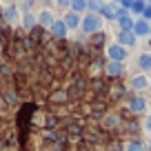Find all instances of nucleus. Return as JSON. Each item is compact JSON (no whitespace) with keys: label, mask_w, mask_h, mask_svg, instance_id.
Here are the masks:
<instances>
[{"label":"nucleus","mask_w":151,"mask_h":151,"mask_svg":"<svg viewBox=\"0 0 151 151\" xmlns=\"http://www.w3.org/2000/svg\"><path fill=\"white\" fill-rule=\"evenodd\" d=\"M80 29L85 33H100V31H102V18H100L96 11L85 14L80 18Z\"/></svg>","instance_id":"1"},{"label":"nucleus","mask_w":151,"mask_h":151,"mask_svg":"<svg viewBox=\"0 0 151 151\" xmlns=\"http://www.w3.org/2000/svg\"><path fill=\"white\" fill-rule=\"evenodd\" d=\"M107 56H109V60H111V62H122L124 58H127V49L120 47L118 42H113V45H109V47H107Z\"/></svg>","instance_id":"2"},{"label":"nucleus","mask_w":151,"mask_h":151,"mask_svg":"<svg viewBox=\"0 0 151 151\" xmlns=\"http://www.w3.org/2000/svg\"><path fill=\"white\" fill-rule=\"evenodd\" d=\"M129 87H131L133 91H142V89H147V87H149V78H147L145 73L133 76V78H131V82H129Z\"/></svg>","instance_id":"3"},{"label":"nucleus","mask_w":151,"mask_h":151,"mask_svg":"<svg viewBox=\"0 0 151 151\" xmlns=\"http://www.w3.org/2000/svg\"><path fill=\"white\" fill-rule=\"evenodd\" d=\"M118 45L120 47H133L136 45V36H133V31H118Z\"/></svg>","instance_id":"4"},{"label":"nucleus","mask_w":151,"mask_h":151,"mask_svg":"<svg viewBox=\"0 0 151 151\" xmlns=\"http://www.w3.org/2000/svg\"><path fill=\"white\" fill-rule=\"evenodd\" d=\"M49 33L56 38H67V33H69V29L65 27V22L62 20H53V24L49 27Z\"/></svg>","instance_id":"5"},{"label":"nucleus","mask_w":151,"mask_h":151,"mask_svg":"<svg viewBox=\"0 0 151 151\" xmlns=\"http://www.w3.org/2000/svg\"><path fill=\"white\" fill-rule=\"evenodd\" d=\"M62 22H65V27L69 29H80V16L73 14V11H69V14H65V18H62Z\"/></svg>","instance_id":"6"},{"label":"nucleus","mask_w":151,"mask_h":151,"mask_svg":"<svg viewBox=\"0 0 151 151\" xmlns=\"http://www.w3.org/2000/svg\"><path fill=\"white\" fill-rule=\"evenodd\" d=\"M129 109H131L133 113H142L147 109V100L142 98V96H133V98L129 100Z\"/></svg>","instance_id":"7"},{"label":"nucleus","mask_w":151,"mask_h":151,"mask_svg":"<svg viewBox=\"0 0 151 151\" xmlns=\"http://www.w3.org/2000/svg\"><path fill=\"white\" fill-rule=\"evenodd\" d=\"M53 20H56V18H53V11H49V9H42L40 14H38V24H40V27L49 29L53 24Z\"/></svg>","instance_id":"8"},{"label":"nucleus","mask_w":151,"mask_h":151,"mask_svg":"<svg viewBox=\"0 0 151 151\" xmlns=\"http://www.w3.org/2000/svg\"><path fill=\"white\" fill-rule=\"evenodd\" d=\"M151 33V24L147 20H136L133 24V36H149Z\"/></svg>","instance_id":"9"},{"label":"nucleus","mask_w":151,"mask_h":151,"mask_svg":"<svg viewBox=\"0 0 151 151\" xmlns=\"http://www.w3.org/2000/svg\"><path fill=\"white\" fill-rule=\"evenodd\" d=\"M104 69H107L109 76H122L124 73V65H122V62H111V60H109Z\"/></svg>","instance_id":"10"},{"label":"nucleus","mask_w":151,"mask_h":151,"mask_svg":"<svg viewBox=\"0 0 151 151\" xmlns=\"http://www.w3.org/2000/svg\"><path fill=\"white\" fill-rule=\"evenodd\" d=\"M22 24H24V29H36V24H38L36 14H33V11H24L22 14Z\"/></svg>","instance_id":"11"},{"label":"nucleus","mask_w":151,"mask_h":151,"mask_svg":"<svg viewBox=\"0 0 151 151\" xmlns=\"http://www.w3.org/2000/svg\"><path fill=\"white\" fill-rule=\"evenodd\" d=\"M96 14H98V16H102V18H109V20H113V18H116V9H113L111 5H107V2H102V5H100V9L96 11Z\"/></svg>","instance_id":"12"},{"label":"nucleus","mask_w":151,"mask_h":151,"mask_svg":"<svg viewBox=\"0 0 151 151\" xmlns=\"http://www.w3.org/2000/svg\"><path fill=\"white\" fill-rule=\"evenodd\" d=\"M118 24H120V31H133L136 20H133L131 16H122V18H118Z\"/></svg>","instance_id":"13"},{"label":"nucleus","mask_w":151,"mask_h":151,"mask_svg":"<svg viewBox=\"0 0 151 151\" xmlns=\"http://www.w3.org/2000/svg\"><path fill=\"white\" fill-rule=\"evenodd\" d=\"M138 67L142 71H151V53H140L138 56Z\"/></svg>","instance_id":"14"},{"label":"nucleus","mask_w":151,"mask_h":151,"mask_svg":"<svg viewBox=\"0 0 151 151\" xmlns=\"http://www.w3.org/2000/svg\"><path fill=\"white\" fill-rule=\"evenodd\" d=\"M2 16L7 18V22H16V20H18V5H9Z\"/></svg>","instance_id":"15"},{"label":"nucleus","mask_w":151,"mask_h":151,"mask_svg":"<svg viewBox=\"0 0 151 151\" xmlns=\"http://www.w3.org/2000/svg\"><path fill=\"white\" fill-rule=\"evenodd\" d=\"M69 9L73 11V14L85 11V9H87V0H69Z\"/></svg>","instance_id":"16"},{"label":"nucleus","mask_w":151,"mask_h":151,"mask_svg":"<svg viewBox=\"0 0 151 151\" xmlns=\"http://www.w3.org/2000/svg\"><path fill=\"white\" fill-rule=\"evenodd\" d=\"M124 151H145V145H142V142L131 140V142H127V145H124Z\"/></svg>","instance_id":"17"},{"label":"nucleus","mask_w":151,"mask_h":151,"mask_svg":"<svg viewBox=\"0 0 151 151\" xmlns=\"http://www.w3.org/2000/svg\"><path fill=\"white\" fill-rule=\"evenodd\" d=\"M145 2H131V14H142L145 11Z\"/></svg>","instance_id":"18"},{"label":"nucleus","mask_w":151,"mask_h":151,"mask_svg":"<svg viewBox=\"0 0 151 151\" xmlns=\"http://www.w3.org/2000/svg\"><path fill=\"white\" fill-rule=\"evenodd\" d=\"M104 124H107V127H116V124H118V116H107Z\"/></svg>","instance_id":"19"},{"label":"nucleus","mask_w":151,"mask_h":151,"mask_svg":"<svg viewBox=\"0 0 151 151\" xmlns=\"http://www.w3.org/2000/svg\"><path fill=\"white\" fill-rule=\"evenodd\" d=\"M142 16H145V18H142V20H151V5H147V7H145V11H142Z\"/></svg>","instance_id":"20"},{"label":"nucleus","mask_w":151,"mask_h":151,"mask_svg":"<svg viewBox=\"0 0 151 151\" xmlns=\"http://www.w3.org/2000/svg\"><path fill=\"white\" fill-rule=\"evenodd\" d=\"M145 129H147V131L151 133V113L147 116V120H145Z\"/></svg>","instance_id":"21"},{"label":"nucleus","mask_w":151,"mask_h":151,"mask_svg":"<svg viewBox=\"0 0 151 151\" xmlns=\"http://www.w3.org/2000/svg\"><path fill=\"white\" fill-rule=\"evenodd\" d=\"M65 98H67V93H56V96H53V100H56V102H62Z\"/></svg>","instance_id":"22"}]
</instances>
